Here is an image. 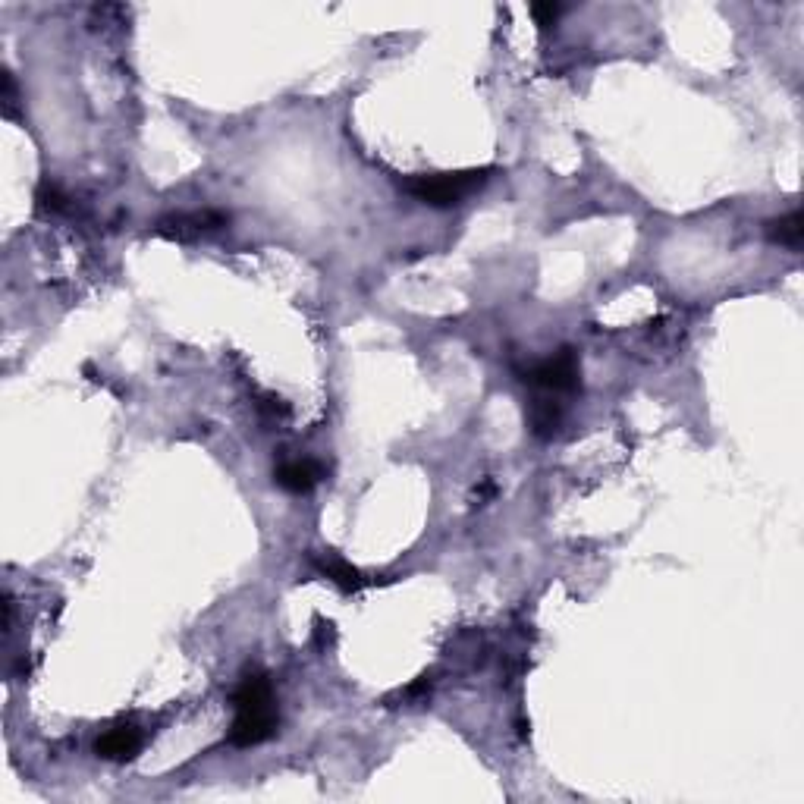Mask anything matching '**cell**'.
Instances as JSON below:
<instances>
[{"mask_svg":"<svg viewBox=\"0 0 804 804\" xmlns=\"http://www.w3.org/2000/svg\"><path fill=\"white\" fill-rule=\"evenodd\" d=\"M315 569L321 572V575H327L333 585H340L346 594H352V591H359L362 585H365V575L355 569V566H349V563H343L340 556H333V553H324V556H315Z\"/></svg>","mask_w":804,"mask_h":804,"instance_id":"obj_7","label":"cell"},{"mask_svg":"<svg viewBox=\"0 0 804 804\" xmlns=\"http://www.w3.org/2000/svg\"><path fill=\"white\" fill-rule=\"evenodd\" d=\"M560 421H563V412L556 402L550 399H534L531 402V412H528V428L531 434L538 437V440H550L556 434V428H560Z\"/></svg>","mask_w":804,"mask_h":804,"instance_id":"obj_9","label":"cell"},{"mask_svg":"<svg viewBox=\"0 0 804 804\" xmlns=\"http://www.w3.org/2000/svg\"><path fill=\"white\" fill-rule=\"evenodd\" d=\"M277 726H280L277 707L236 710V720H233V729H230V745H236V748L261 745L277 732Z\"/></svg>","mask_w":804,"mask_h":804,"instance_id":"obj_4","label":"cell"},{"mask_svg":"<svg viewBox=\"0 0 804 804\" xmlns=\"http://www.w3.org/2000/svg\"><path fill=\"white\" fill-rule=\"evenodd\" d=\"M578 374H582V368H578L575 349H560L553 359L522 371V381L534 390H544V393H575Z\"/></svg>","mask_w":804,"mask_h":804,"instance_id":"obj_2","label":"cell"},{"mask_svg":"<svg viewBox=\"0 0 804 804\" xmlns=\"http://www.w3.org/2000/svg\"><path fill=\"white\" fill-rule=\"evenodd\" d=\"M4 114L7 117H16V85H13V76L10 73H4Z\"/></svg>","mask_w":804,"mask_h":804,"instance_id":"obj_12","label":"cell"},{"mask_svg":"<svg viewBox=\"0 0 804 804\" xmlns=\"http://www.w3.org/2000/svg\"><path fill=\"white\" fill-rule=\"evenodd\" d=\"M321 478H324L321 465L311 459H289L274 468V481L283 490H289V494H311L321 484Z\"/></svg>","mask_w":804,"mask_h":804,"instance_id":"obj_6","label":"cell"},{"mask_svg":"<svg viewBox=\"0 0 804 804\" xmlns=\"http://www.w3.org/2000/svg\"><path fill=\"white\" fill-rule=\"evenodd\" d=\"M139 751H142V732L136 726H114L95 742V754L114 764L132 761Z\"/></svg>","mask_w":804,"mask_h":804,"instance_id":"obj_5","label":"cell"},{"mask_svg":"<svg viewBox=\"0 0 804 804\" xmlns=\"http://www.w3.org/2000/svg\"><path fill=\"white\" fill-rule=\"evenodd\" d=\"M767 239L773 245H783L789 252H801V239H804V227H801V214L789 211L783 217L767 220Z\"/></svg>","mask_w":804,"mask_h":804,"instance_id":"obj_8","label":"cell"},{"mask_svg":"<svg viewBox=\"0 0 804 804\" xmlns=\"http://www.w3.org/2000/svg\"><path fill=\"white\" fill-rule=\"evenodd\" d=\"M531 16L541 29H550V26H556V19L563 16V7L560 4H531Z\"/></svg>","mask_w":804,"mask_h":804,"instance_id":"obj_11","label":"cell"},{"mask_svg":"<svg viewBox=\"0 0 804 804\" xmlns=\"http://www.w3.org/2000/svg\"><path fill=\"white\" fill-rule=\"evenodd\" d=\"M230 223L227 211H195V214H176V217H164L154 233L164 239H176V242H192L205 233H217Z\"/></svg>","mask_w":804,"mask_h":804,"instance_id":"obj_3","label":"cell"},{"mask_svg":"<svg viewBox=\"0 0 804 804\" xmlns=\"http://www.w3.org/2000/svg\"><path fill=\"white\" fill-rule=\"evenodd\" d=\"M38 208H41V211H48V214H63L66 208H70V198H66L54 183L44 180V183L38 186Z\"/></svg>","mask_w":804,"mask_h":804,"instance_id":"obj_10","label":"cell"},{"mask_svg":"<svg viewBox=\"0 0 804 804\" xmlns=\"http://www.w3.org/2000/svg\"><path fill=\"white\" fill-rule=\"evenodd\" d=\"M494 170H459V173H431V176H409L402 189L415 201L431 208H456L468 195L487 186Z\"/></svg>","mask_w":804,"mask_h":804,"instance_id":"obj_1","label":"cell"}]
</instances>
